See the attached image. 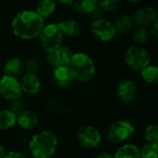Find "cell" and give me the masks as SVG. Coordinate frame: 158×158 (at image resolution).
Segmentation results:
<instances>
[{
  "label": "cell",
  "mask_w": 158,
  "mask_h": 158,
  "mask_svg": "<svg viewBox=\"0 0 158 158\" xmlns=\"http://www.w3.org/2000/svg\"><path fill=\"white\" fill-rule=\"evenodd\" d=\"M44 26V19L34 10H21L12 19L10 28L13 34L21 40L38 38Z\"/></svg>",
  "instance_id": "obj_1"
},
{
  "label": "cell",
  "mask_w": 158,
  "mask_h": 158,
  "mask_svg": "<svg viewBox=\"0 0 158 158\" xmlns=\"http://www.w3.org/2000/svg\"><path fill=\"white\" fill-rule=\"evenodd\" d=\"M58 139L51 131H41L33 134L28 143V151L32 158H49L57 150Z\"/></svg>",
  "instance_id": "obj_2"
},
{
  "label": "cell",
  "mask_w": 158,
  "mask_h": 158,
  "mask_svg": "<svg viewBox=\"0 0 158 158\" xmlns=\"http://www.w3.org/2000/svg\"><path fill=\"white\" fill-rule=\"evenodd\" d=\"M74 81L86 83L93 80L95 74V65L93 58L82 52L73 53L68 63Z\"/></svg>",
  "instance_id": "obj_3"
},
{
  "label": "cell",
  "mask_w": 158,
  "mask_h": 158,
  "mask_svg": "<svg viewBox=\"0 0 158 158\" xmlns=\"http://www.w3.org/2000/svg\"><path fill=\"white\" fill-rule=\"evenodd\" d=\"M136 132V127L128 119H118L107 129L106 138L112 144H120L128 141Z\"/></svg>",
  "instance_id": "obj_4"
},
{
  "label": "cell",
  "mask_w": 158,
  "mask_h": 158,
  "mask_svg": "<svg viewBox=\"0 0 158 158\" xmlns=\"http://www.w3.org/2000/svg\"><path fill=\"white\" fill-rule=\"evenodd\" d=\"M125 64L131 69L141 71L146 66L151 64V56L142 45H131L128 47L124 54Z\"/></svg>",
  "instance_id": "obj_5"
},
{
  "label": "cell",
  "mask_w": 158,
  "mask_h": 158,
  "mask_svg": "<svg viewBox=\"0 0 158 158\" xmlns=\"http://www.w3.org/2000/svg\"><path fill=\"white\" fill-rule=\"evenodd\" d=\"M39 38L43 49L49 53L62 45L64 35L57 23H48L44 24Z\"/></svg>",
  "instance_id": "obj_6"
},
{
  "label": "cell",
  "mask_w": 158,
  "mask_h": 158,
  "mask_svg": "<svg viewBox=\"0 0 158 158\" xmlns=\"http://www.w3.org/2000/svg\"><path fill=\"white\" fill-rule=\"evenodd\" d=\"M23 95L18 78L3 75L0 78V96L7 102L19 100Z\"/></svg>",
  "instance_id": "obj_7"
},
{
  "label": "cell",
  "mask_w": 158,
  "mask_h": 158,
  "mask_svg": "<svg viewBox=\"0 0 158 158\" xmlns=\"http://www.w3.org/2000/svg\"><path fill=\"white\" fill-rule=\"evenodd\" d=\"M77 140L79 143L87 149L98 147L102 143V134L100 131L92 125H83L77 131Z\"/></svg>",
  "instance_id": "obj_8"
},
{
  "label": "cell",
  "mask_w": 158,
  "mask_h": 158,
  "mask_svg": "<svg viewBox=\"0 0 158 158\" xmlns=\"http://www.w3.org/2000/svg\"><path fill=\"white\" fill-rule=\"evenodd\" d=\"M90 31L93 36L101 42H110L117 34L113 22L105 18L94 19L91 23Z\"/></svg>",
  "instance_id": "obj_9"
},
{
  "label": "cell",
  "mask_w": 158,
  "mask_h": 158,
  "mask_svg": "<svg viewBox=\"0 0 158 158\" xmlns=\"http://www.w3.org/2000/svg\"><path fill=\"white\" fill-rule=\"evenodd\" d=\"M138 88L135 82L130 79H123L116 86V95L123 103H132L137 96Z\"/></svg>",
  "instance_id": "obj_10"
},
{
  "label": "cell",
  "mask_w": 158,
  "mask_h": 158,
  "mask_svg": "<svg viewBox=\"0 0 158 158\" xmlns=\"http://www.w3.org/2000/svg\"><path fill=\"white\" fill-rule=\"evenodd\" d=\"M73 55L72 50L67 45H61L56 50L46 53L45 60L53 68L67 66Z\"/></svg>",
  "instance_id": "obj_11"
},
{
  "label": "cell",
  "mask_w": 158,
  "mask_h": 158,
  "mask_svg": "<svg viewBox=\"0 0 158 158\" xmlns=\"http://www.w3.org/2000/svg\"><path fill=\"white\" fill-rule=\"evenodd\" d=\"M131 17L137 26L146 28L157 20V11L152 6H143L137 9Z\"/></svg>",
  "instance_id": "obj_12"
},
{
  "label": "cell",
  "mask_w": 158,
  "mask_h": 158,
  "mask_svg": "<svg viewBox=\"0 0 158 158\" xmlns=\"http://www.w3.org/2000/svg\"><path fill=\"white\" fill-rule=\"evenodd\" d=\"M52 79L55 84L60 88H69L74 81L73 76L68 66L54 68L52 72Z\"/></svg>",
  "instance_id": "obj_13"
},
{
  "label": "cell",
  "mask_w": 158,
  "mask_h": 158,
  "mask_svg": "<svg viewBox=\"0 0 158 158\" xmlns=\"http://www.w3.org/2000/svg\"><path fill=\"white\" fill-rule=\"evenodd\" d=\"M20 86L22 89L23 94H29V95H35L37 94L42 87L41 81L37 74H30V73H24L19 80Z\"/></svg>",
  "instance_id": "obj_14"
},
{
  "label": "cell",
  "mask_w": 158,
  "mask_h": 158,
  "mask_svg": "<svg viewBox=\"0 0 158 158\" xmlns=\"http://www.w3.org/2000/svg\"><path fill=\"white\" fill-rule=\"evenodd\" d=\"M39 119L36 113L30 109H25L16 117V125L23 131H31L38 125Z\"/></svg>",
  "instance_id": "obj_15"
},
{
  "label": "cell",
  "mask_w": 158,
  "mask_h": 158,
  "mask_svg": "<svg viewBox=\"0 0 158 158\" xmlns=\"http://www.w3.org/2000/svg\"><path fill=\"white\" fill-rule=\"evenodd\" d=\"M57 25L60 28L63 35L69 38L78 37L81 33V26L77 20L73 19H67L61 20L57 23Z\"/></svg>",
  "instance_id": "obj_16"
},
{
  "label": "cell",
  "mask_w": 158,
  "mask_h": 158,
  "mask_svg": "<svg viewBox=\"0 0 158 158\" xmlns=\"http://www.w3.org/2000/svg\"><path fill=\"white\" fill-rule=\"evenodd\" d=\"M4 75L18 78L24 72V62L18 57L8 59L4 65Z\"/></svg>",
  "instance_id": "obj_17"
},
{
  "label": "cell",
  "mask_w": 158,
  "mask_h": 158,
  "mask_svg": "<svg viewBox=\"0 0 158 158\" xmlns=\"http://www.w3.org/2000/svg\"><path fill=\"white\" fill-rule=\"evenodd\" d=\"M113 158H140V148L133 143H124L116 150Z\"/></svg>",
  "instance_id": "obj_18"
},
{
  "label": "cell",
  "mask_w": 158,
  "mask_h": 158,
  "mask_svg": "<svg viewBox=\"0 0 158 158\" xmlns=\"http://www.w3.org/2000/svg\"><path fill=\"white\" fill-rule=\"evenodd\" d=\"M56 9V2L55 0H41L34 10L41 18L47 19L51 17Z\"/></svg>",
  "instance_id": "obj_19"
},
{
  "label": "cell",
  "mask_w": 158,
  "mask_h": 158,
  "mask_svg": "<svg viewBox=\"0 0 158 158\" xmlns=\"http://www.w3.org/2000/svg\"><path fill=\"white\" fill-rule=\"evenodd\" d=\"M16 126V116L7 108H0V131H8Z\"/></svg>",
  "instance_id": "obj_20"
},
{
  "label": "cell",
  "mask_w": 158,
  "mask_h": 158,
  "mask_svg": "<svg viewBox=\"0 0 158 158\" xmlns=\"http://www.w3.org/2000/svg\"><path fill=\"white\" fill-rule=\"evenodd\" d=\"M113 24L117 33H126L132 29L134 22L131 16L121 15L116 19L115 23Z\"/></svg>",
  "instance_id": "obj_21"
},
{
  "label": "cell",
  "mask_w": 158,
  "mask_h": 158,
  "mask_svg": "<svg viewBox=\"0 0 158 158\" xmlns=\"http://www.w3.org/2000/svg\"><path fill=\"white\" fill-rule=\"evenodd\" d=\"M72 5L79 13L91 14L98 6V0H75Z\"/></svg>",
  "instance_id": "obj_22"
},
{
  "label": "cell",
  "mask_w": 158,
  "mask_h": 158,
  "mask_svg": "<svg viewBox=\"0 0 158 158\" xmlns=\"http://www.w3.org/2000/svg\"><path fill=\"white\" fill-rule=\"evenodd\" d=\"M141 77L142 79L149 83V84H156L158 81V68L155 65L149 64L144 69H143L141 71Z\"/></svg>",
  "instance_id": "obj_23"
},
{
  "label": "cell",
  "mask_w": 158,
  "mask_h": 158,
  "mask_svg": "<svg viewBox=\"0 0 158 158\" xmlns=\"http://www.w3.org/2000/svg\"><path fill=\"white\" fill-rule=\"evenodd\" d=\"M149 31L144 27L137 26L133 29L132 40L137 45H143L147 43V41L149 40Z\"/></svg>",
  "instance_id": "obj_24"
},
{
  "label": "cell",
  "mask_w": 158,
  "mask_h": 158,
  "mask_svg": "<svg viewBox=\"0 0 158 158\" xmlns=\"http://www.w3.org/2000/svg\"><path fill=\"white\" fill-rule=\"evenodd\" d=\"M140 158H158V143H146L140 148Z\"/></svg>",
  "instance_id": "obj_25"
},
{
  "label": "cell",
  "mask_w": 158,
  "mask_h": 158,
  "mask_svg": "<svg viewBox=\"0 0 158 158\" xmlns=\"http://www.w3.org/2000/svg\"><path fill=\"white\" fill-rule=\"evenodd\" d=\"M144 139L146 143H158V127L156 124L148 125L144 130Z\"/></svg>",
  "instance_id": "obj_26"
},
{
  "label": "cell",
  "mask_w": 158,
  "mask_h": 158,
  "mask_svg": "<svg viewBox=\"0 0 158 158\" xmlns=\"http://www.w3.org/2000/svg\"><path fill=\"white\" fill-rule=\"evenodd\" d=\"M120 6V0H98V7L105 13L113 12Z\"/></svg>",
  "instance_id": "obj_27"
},
{
  "label": "cell",
  "mask_w": 158,
  "mask_h": 158,
  "mask_svg": "<svg viewBox=\"0 0 158 158\" xmlns=\"http://www.w3.org/2000/svg\"><path fill=\"white\" fill-rule=\"evenodd\" d=\"M6 108L8 110H10L17 117L18 115H19L22 111H24L26 109V106H25L24 102L19 99V100L9 102V105Z\"/></svg>",
  "instance_id": "obj_28"
},
{
  "label": "cell",
  "mask_w": 158,
  "mask_h": 158,
  "mask_svg": "<svg viewBox=\"0 0 158 158\" xmlns=\"http://www.w3.org/2000/svg\"><path fill=\"white\" fill-rule=\"evenodd\" d=\"M39 69V63L34 58H30L24 62V71L25 73L30 74H36Z\"/></svg>",
  "instance_id": "obj_29"
},
{
  "label": "cell",
  "mask_w": 158,
  "mask_h": 158,
  "mask_svg": "<svg viewBox=\"0 0 158 158\" xmlns=\"http://www.w3.org/2000/svg\"><path fill=\"white\" fill-rule=\"evenodd\" d=\"M3 158H28L23 153L19 152V151H9V152H6L5 156Z\"/></svg>",
  "instance_id": "obj_30"
},
{
  "label": "cell",
  "mask_w": 158,
  "mask_h": 158,
  "mask_svg": "<svg viewBox=\"0 0 158 158\" xmlns=\"http://www.w3.org/2000/svg\"><path fill=\"white\" fill-rule=\"evenodd\" d=\"M91 14H92L94 19H103V18H104L105 12H104L101 8H99V7L97 6Z\"/></svg>",
  "instance_id": "obj_31"
},
{
  "label": "cell",
  "mask_w": 158,
  "mask_h": 158,
  "mask_svg": "<svg viewBox=\"0 0 158 158\" xmlns=\"http://www.w3.org/2000/svg\"><path fill=\"white\" fill-rule=\"evenodd\" d=\"M151 31H150V33L151 35L155 38V39H157L158 36V19L156 20L151 26Z\"/></svg>",
  "instance_id": "obj_32"
},
{
  "label": "cell",
  "mask_w": 158,
  "mask_h": 158,
  "mask_svg": "<svg viewBox=\"0 0 158 158\" xmlns=\"http://www.w3.org/2000/svg\"><path fill=\"white\" fill-rule=\"evenodd\" d=\"M94 158H113V155L106 153V152H101V153L97 154Z\"/></svg>",
  "instance_id": "obj_33"
},
{
  "label": "cell",
  "mask_w": 158,
  "mask_h": 158,
  "mask_svg": "<svg viewBox=\"0 0 158 158\" xmlns=\"http://www.w3.org/2000/svg\"><path fill=\"white\" fill-rule=\"evenodd\" d=\"M55 1L63 5H72L75 0H55Z\"/></svg>",
  "instance_id": "obj_34"
},
{
  "label": "cell",
  "mask_w": 158,
  "mask_h": 158,
  "mask_svg": "<svg viewBox=\"0 0 158 158\" xmlns=\"http://www.w3.org/2000/svg\"><path fill=\"white\" fill-rule=\"evenodd\" d=\"M5 154H6V149H5V146L0 143V158H3L4 157V156H5Z\"/></svg>",
  "instance_id": "obj_35"
},
{
  "label": "cell",
  "mask_w": 158,
  "mask_h": 158,
  "mask_svg": "<svg viewBox=\"0 0 158 158\" xmlns=\"http://www.w3.org/2000/svg\"><path fill=\"white\" fill-rule=\"evenodd\" d=\"M127 1H129V2H131V3H137V2H139V1H141V0H127Z\"/></svg>",
  "instance_id": "obj_36"
},
{
  "label": "cell",
  "mask_w": 158,
  "mask_h": 158,
  "mask_svg": "<svg viewBox=\"0 0 158 158\" xmlns=\"http://www.w3.org/2000/svg\"><path fill=\"white\" fill-rule=\"evenodd\" d=\"M49 158H56V157H54V156H52V157H49Z\"/></svg>",
  "instance_id": "obj_37"
}]
</instances>
